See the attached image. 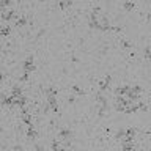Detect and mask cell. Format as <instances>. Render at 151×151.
<instances>
[{
  "label": "cell",
  "instance_id": "obj_1",
  "mask_svg": "<svg viewBox=\"0 0 151 151\" xmlns=\"http://www.w3.org/2000/svg\"><path fill=\"white\" fill-rule=\"evenodd\" d=\"M22 66H24V71H27V73H30V71H35V69H36V65L33 63V57H27Z\"/></svg>",
  "mask_w": 151,
  "mask_h": 151
}]
</instances>
